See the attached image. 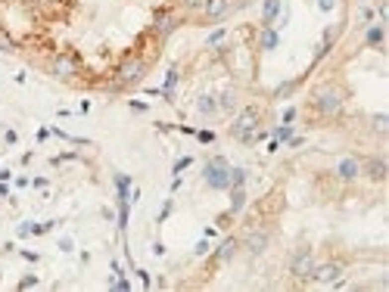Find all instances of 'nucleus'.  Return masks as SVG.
Segmentation results:
<instances>
[{
    "label": "nucleus",
    "mask_w": 389,
    "mask_h": 292,
    "mask_svg": "<svg viewBox=\"0 0 389 292\" xmlns=\"http://www.w3.org/2000/svg\"><path fill=\"white\" fill-rule=\"evenodd\" d=\"M368 174H371L374 180H383L386 177V162L383 159H371L368 162Z\"/></svg>",
    "instance_id": "nucleus-12"
},
{
    "label": "nucleus",
    "mask_w": 389,
    "mask_h": 292,
    "mask_svg": "<svg viewBox=\"0 0 389 292\" xmlns=\"http://www.w3.org/2000/svg\"><path fill=\"white\" fill-rule=\"evenodd\" d=\"M53 75H56V78H72V75H78L75 59H72V56H56V59H53Z\"/></svg>",
    "instance_id": "nucleus-7"
},
{
    "label": "nucleus",
    "mask_w": 389,
    "mask_h": 292,
    "mask_svg": "<svg viewBox=\"0 0 389 292\" xmlns=\"http://www.w3.org/2000/svg\"><path fill=\"white\" fill-rule=\"evenodd\" d=\"M206 183L209 186H215V190H228L231 186V165L225 159H212V162H206Z\"/></svg>",
    "instance_id": "nucleus-1"
},
{
    "label": "nucleus",
    "mask_w": 389,
    "mask_h": 292,
    "mask_svg": "<svg viewBox=\"0 0 389 292\" xmlns=\"http://www.w3.org/2000/svg\"><path fill=\"white\" fill-rule=\"evenodd\" d=\"M187 165H190V159H181V162H174V174H178V171H184Z\"/></svg>",
    "instance_id": "nucleus-23"
},
{
    "label": "nucleus",
    "mask_w": 389,
    "mask_h": 292,
    "mask_svg": "<svg viewBox=\"0 0 389 292\" xmlns=\"http://www.w3.org/2000/svg\"><path fill=\"white\" fill-rule=\"evenodd\" d=\"M233 249H237V239H225V242H221V249H218V258L228 261L231 255H233Z\"/></svg>",
    "instance_id": "nucleus-16"
},
{
    "label": "nucleus",
    "mask_w": 389,
    "mask_h": 292,
    "mask_svg": "<svg viewBox=\"0 0 389 292\" xmlns=\"http://www.w3.org/2000/svg\"><path fill=\"white\" fill-rule=\"evenodd\" d=\"M374 124H377V131H386V115H377Z\"/></svg>",
    "instance_id": "nucleus-22"
},
{
    "label": "nucleus",
    "mask_w": 389,
    "mask_h": 292,
    "mask_svg": "<svg viewBox=\"0 0 389 292\" xmlns=\"http://www.w3.org/2000/svg\"><path fill=\"white\" fill-rule=\"evenodd\" d=\"M144 75H147V62H144V59H125L122 68H119V78H115V84H119V87L137 84Z\"/></svg>",
    "instance_id": "nucleus-3"
},
{
    "label": "nucleus",
    "mask_w": 389,
    "mask_h": 292,
    "mask_svg": "<svg viewBox=\"0 0 389 292\" xmlns=\"http://www.w3.org/2000/svg\"><path fill=\"white\" fill-rule=\"evenodd\" d=\"M262 47H265V50H274V47H277V34L274 31H265L262 34Z\"/></svg>",
    "instance_id": "nucleus-19"
},
{
    "label": "nucleus",
    "mask_w": 389,
    "mask_h": 292,
    "mask_svg": "<svg viewBox=\"0 0 389 292\" xmlns=\"http://www.w3.org/2000/svg\"><path fill=\"white\" fill-rule=\"evenodd\" d=\"M336 174L343 180H355L358 174H361V162L358 159H339L336 162Z\"/></svg>",
    "instance_id": "nucleus-8"
},
{
    "label": "nucleus",
    "mask_w": 389,
    "mask_h": 292,
    "mask_svg": "<svg viewBox=\"0 0 389 292\" xmlns=\"http://www.w3.org/2000/svg\"><path fill=\"white\" fill-rule=\"evenodd\" d=\"M314 103H317V109H321L324 115H333V112L343 109V90H336V87H324V90L314 97Z\"/></svg>",
    "instance_id": "nucleus-5"
},
{
    "label": "nucleus",
    "mask_w": 389,
    "mask_h": 292,
    "mask_svg": "<svg viewBox=\"0 0 389 292\" xmlns=\"http://www.w3.org/2000/svg\"><path fill=\"white\" fill-rule=\"evenodd\" d=\"M174 22H178V19H174L171 13L156 16V31H159V34H171V31H174Z\"/></svg>",
    "instance_id": "nucleus-11"
},
{
    "label": "nucleus",
    "mask_w": 389,
    "mask_h": 292,
    "mask_svg": "<svg viewBox=\"0 0 389 292\" xmlns=\"http://www.w3.org/2000/svg\"><path fill=\"white\" fill-rule=\"evenodd\" d=\"M280 13V0H265V25Z\"/></svg>",
    "instance_id": "nucleus-17"
},
{
    "label": "nucleus",
    "mask_w": 389,
    "mask_h": 292,
    "mask_svg": "<svg viewBox=\"0 0 389 292\" xmlns=\"http://www.w3.org/2000/svg\"><path fill=\"white\" fill-rule=\"evenodd\" d=\"M243 205H246V193H243V186H233V196H231V212L237 215Z\"/></svg>",
    "instance_id": "nucleus-13"
},
{
    "label": "nucleus",
    "mask_w": 389,
    "mask_h": 292,
    "mask_svg": "<svg viewBox=\"0 0 389 292\" xmlns=\"http://www.w3.org/2000/svg\"><path fill=\"white\" fill-rule=\"evenodd\" d=\"M255 131H258V112L255 109H243L231 124V137H237V140H252Z\"/></svg>",
    "instance_id": "nucleus-2"
},
{
    "label": "nucleus",
    "mask_w": 389,
    "mask_h": 292,
    "mask_svg": "<svg viewBox=\"0 0 389 292\" xmlns=\"http://www.w3.org/2000/svg\"><path fill=\"white\" fill-rule=\"evenodd\" d=\"M277 137L280 140H290L293 137V127H277Z\"/></svg>",
    "instance_id": "nucleus-21"
},
{
    "label": "nucleus",
    "mask_w": 389,
    "mask_h": 292,
    "mask_svg": "<svg viewBox=\"0 0 389 292\" xmlns=\"http://www.w3.org/2000/svg\"><path fill=\"white\" fill-rule=\"evenodd\" d=\"M215 109H218L215 97H209V93H206V97H199V112H203V115H212Z\"/></svg>",
    "instance_id": "nucleus-14"
},
{
    "label": "nucleus",
    "mask_w": 389,
    "mask_h": 292,
    "mask_svg": "<svg viewBox=\"0 0 389 292\" xmlns=\"http://www.w3.org/2000/svg\"><path fill=\"white\" fill-rule=\"evenodd\" d=\"M339 274H343V267H339V264H321V267L314 264V271H311V277L317 280V283H336Z\"/></svg>",
    "instance_id": "nucleus-6"
},
{
    "label": "nucleus",
    "mask_w": 389,
    "mask_h": 292,
    "mask_svg": "<svg viewBox=\"0 0 389 292\" xmlns=\"http://www.w3.org/2000/svg\"><path fill=\"white\" fill-rule=\"evenodd\" d=\"M246 249H249L252 255L265 252V249H268V230H252L249 236H246Z\"/></svg>",
    "instance_id": "nucleus-9"
},
{
    "label": "nucleus",
    "mask_w": 389,
    "mask_h": 292,
    "mask_svg": "<svg viewBox=\"0 0 389 292\" xmlns=\"http://www.w3.org/2000/svg\"><path fill=\"white\" fill-rule=\"evenodd\" d=\"M311 271H314V255H311V249H299L296 255H293V261H290V274L299 277V280H309Z\"/></svg>",
    "instance_id": "nucleus-4"
},
{
    "label": "nucleus",
    "mask_w": 389,
    "mask_h": 292,
    "mask_svg": "<svg viewBox=\"0 0 389 292\" xmlns=\"http://www.w3.org/2000/svg\"><path fill=\"white\" fill-rule=\"evenodd\" d=\"M364 41H368L371 47H380V41H383V25H374L368 34H364Z\"/></svg>",
    "instance_id": "nucleus-15"
},
{
    "label": "nucleus",
    "mask_w": 389,
    "mask_h": 292,
    "mask_svg": "<svg viewBox=\"0 0 389 292\" xmlns=\"http://www.w3.org/2000/svg\"><path fill=\"white\" fill-rule=\"evenodd\" d=\"M321 9H333V0H321Z\"/></svg>",
    "instance_id": "nucleus-24"
},
{
    "label": "nucleus",
    "mask_w": 389,
    "mask_h": 292,
    "mask_svg": "<svg viewBox=\"0 0 389 292\" xmlns=\"http://www.w3.org/2000/svg\"><path fill=\"white\" fill-rule=\"evenodd\" d=\"M246 180V171L243 168H231V186H243Z\"/></svg>",
    "instance_id": "nucleus-18"
},
{
    "label": "nucleus",
    "mask_w": 389,
    "mask_h": 292,
    "mask_svg": "<svg viewBox=\"0 0 389 292\" xmlns=\"http://www.w3.org/2000/svg\"><path fill=\"white\" fill-rule=\"evenodd\" d=\"M233 3L231 0H206V13L212 16V19H218V16H225L228 9H231Z\"/></svg>",
    "instance_id": "nucleus-10"
},
{
    "label": "nucleus",
    "mask_w": 389,
    "mask_h": 292,
    "mask_svg": "<svg viewBox=\"0 0 389 292\" xmlns=\"http://www.w3.org/2000/svg\"><path fill=\"white\" fill-rule=\"evenodd\" d=\"M221 38H225V28H218L215 34H209V44H212V47H215V44H218Z\"/></svg>",
    "instance_id": "nucleus-20"
}]
</instances>
